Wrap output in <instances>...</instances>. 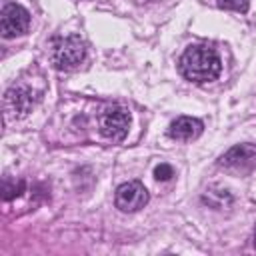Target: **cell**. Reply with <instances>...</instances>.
<instances>
[{"instance_id": "6da1fadb", "label": "cell", "mask_w": 256, "mask_h": 256, "mask_svg": "<svg viewBox=\"0 0 256 256\" xmlns=\"http://www.w3.org/2000/svg\"><path fill=\"white\" fill-rule=\"evenodd\" d=\"M222 62L214 48L206 44H192L180 56V72L194 84H206L220 76Z\"/></svg>"}, {"instance_id": "7a4b0ae2", "label": "cell", "mask_w": 256, "mask_h": 256, "mask_svg": "<svg viewBox=\"0 0 256 256\" xmlns=\"http://www.w3.org/2000/svg\"><path fill=\"white\" fill-rule=\"evenodd\" d=\"M86 58V44L80 40V36H62L54 40L50 48V60L56 70L70 72L80 68V64Z\"/></svg>"}, {"instance_id": "3957f363", "label": "cell", "mask_w": 256, "mask_h": 256, "mask_svg": "<svg viewBox=\"0 0 256 256\" xmlns=\"http://www.w3.org/2000/svg\"><path fill=\"white\" fill-rule=\"evenodd\" d=\"M100 134L112 142H122L130 130V112L124 106H108L100 114Z\"/></svg>"}, {"instance_id": "277c9868", "label": "cell", "mask_w": 256, "mask_h": 256, "mask_svg": "<svg viewBox=\"0 0 256 256\" xmlns=\"http://www.w3.org/2000/svg\"><path fill=\"white\" fill-rule=\"evenodd\" d=\"M218 166L236 174H248L256 168V144H236L224 152Z\"/></svg>"}, {"instance_id": "5b68a950", "label": "cell", "mask_w": 256, "mask_h": 256, "mask_svg": "<svg viewBox=\"0 0 256 256\" xmlns=\"http://www.w3.org/2000/svg\"><path fill=\"white\" fill-rule=\"evenodd\" d=\"M30 26V12L16 4V2H6L0 12V32L4 38H16L22 36Z\"/></svg>"}, {"instance_id": "8992f818", "label": "cell", "mask_w": 256, "mask_h": 256, "mask_svg": "<svg viewBox=\"0 0 256 256\" xmlns=\"http://www.w3.org/2000/svg\"><path fill=\"white\" fill-rule=\"evenodd\" d=\"M36 100L38 98L34 96V92L30 88L12 86L4 94V112H6V118L20 120V118L28 116L32 112V108L36 106Z\"/></svg>"}, {"instance_id": "52a82bcc", "label": "cell", "mask_w": 256, "mask_h": 256, "mask_svg": "<svg viewBox=\"0 0 256 256\" xmlns=\"http://www.w3.org/2000/svg\"><path fill=\"white\" fill-rule=\"evenodd\" d=\"M148 198H150L148 190L138 180H130V182L120 184L116 188V194H114V202H116V208L120 212H138L140 208H144L148 204Z\"/></svg>"}, {"instance_id": "ba28073f", "label": "cell", "mask_w": 256, "mask_h": 256, "mask_svg": "<svg viewBox=\"0 0 256 256\" xmlns=\"http://www.w3.org/2000/svg\"><path fill=\"white\" fill-rule=\"evenodd\" d=\"M202 128L204 126L198 118L180 116L168 126V136L174 138V140H180V142H190V140H196L202 134Z\"/></svg>"}, {"instance_id": "9c48e42d", "label": "cell", "mask_w": 256, "mask_h": 256, "mask_svg": "<svg viewBox=\"0 0 256 256\" xmlns=\"http://www.w3.org/2000/svg\"><path fill=\"white\" fill-rule=\"evenodd\" d=\"M22 188H24V182L22 180H12V178H4V186H2V198L4 200H12V198H16L20 192H22Z\"/></svg>"}, {"instance_id": "30bf717a", "label": "cell", "mask_w": 256, "mask_h": 256, "mask_svg": "<svg viewBox=\"0 0 256 256\" xmlns=\"http://www.w3.org/2000/svg\"><path fill=\"white\" fill-rule=\"evenodd\" d=\"M218 6L222 10H234V12H248L250 0H218Z\"/></svg>"}, {"instance_id": "8fae6325", "label": "cell", "mask_w": 256, "mask_h": 256, "mask_svg": "<svg viewBox=\"0 0 256 256\" xmlns=\"http://www.w3.org/2000/svg\"><path fill=\"white\" fill-rule=\"evenodd\" d=\"M172 176H174V168H172L170 164H166V162H162V164H158V166L154 168V178H156V180L166 182V180H170Z\"/></svg>"}, {"instance_id": "7c38bea8", "label": "cell", "mask_w": 256, "mask_h": 256, "mask_svg": "<svg viewBox=\"0 0 256 256\" xmlns=\"http://www.w3.org/2000/svg\"><path fill=\"white\" fill-rule=\"evenodd\" d=\"M138 2H146L148 4V2H156V0H138Z\"/></svg>"}, {"instance_id": "4fadbf2b", "label": "cell", "mask_w": 256, "mask_h": 256, "mask_svg": "<svg viewBox=\"0 0 256 256\" xmlns=\"http://www.w3.org/2000/svg\"><path fill=\"white\" fill-rule=\"evenodd\" d=\"M254 248H256V228H254Z\"/></svg>"}]
</instances>
